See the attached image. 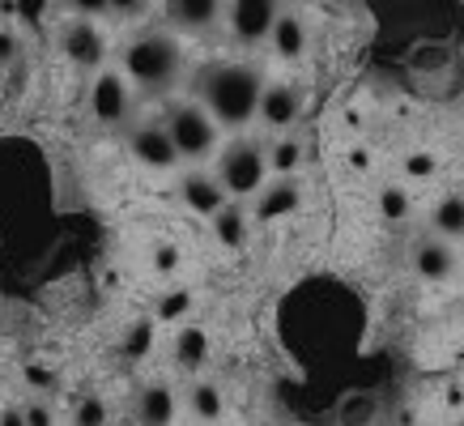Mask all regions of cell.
<instances>
[{
    "label": "cell",
    "instance_id": "6da1fadb",
    "mask_svg": "<svg viewBox=\"0 0 464 426\" xmlns=\"http://www.w3.org/2000/svg\"><path fill=\"white\" fill-rule=\"evenodd\" d=\"M205 94V111L226 128H243L247 120L260 115V99H265V77L252 64H218L205 73L200 82Z\"/></svg>",
    "mask_w": 464,
    "mask_h": 426
},
{
    "label": "cell",
    "instance_id": "7a4b0ae2",
    "mask_svg": "<svg viewBox=\"0 0 464 426\" xmlns=\"http://www.w3.org/2000/svg\"><path fill=\"white\" fill-rule=\"evenodd\" d=\"M179 64H183V52L170 34H141V39H132L124 47L128 82L150 90V94L170 90V82L179 77Z\"/></svg>",
    "mask_w": 464,
    "mask_h": 426
},
{
    "label": "cell",
    "instance_id": "3957f363",
    "mask_svg": "<svg viewBox=\"0 0 464 426\" xmlns=\"http://www.w3.org/2000/svg\"><path fill=\"white\" fill-rule=\"evenodd\" d=\"M265 175H268V158L256 141H235L222 150L218 179H222L230 197H260L265 192Z\"/></svg>",
    "mask_w": 464,
    "mask_h": 426
},
{
    "label": "cell",
    "instance_id": "277c9868",
    "mask_svg": "<svg viewBox=\"0 0 464 426\" xmlns=\"http://www.w3.org/2000/svg\"><path fill=\"white\" fill-rule=\"evenodd\" d=\"M167 132H170V141H175V150H179V158H192V162L209 158L213 145H218V120L205 107H197V102L175 107L167 115Z\"/></svg>",
    "mask_w": 464,
    "mask_h": 426
},
{
    "label": "cell",
    "instance_id": "5b68a950",
    "mask_svg": "<svg viewBox=\"0 0 464 426\" xmlns=\"http://www.w3.org/2000/svg\"><path fill=\"white\" fill-rule=\"evenodd\" d=\"M60 52H64V60L72 69H99L107 60V39H102V30L94 22L72 17L69 26L60 30Z\"/></svg>",
    "mask_w": 464,
    "mask_h": 426
},
{
    "label": "cell",
    "instance_id": "8992f818",
    "mask_svg": "<svg viewBox=\"0 0 464 426\" xmlns=\"http://www.w3.org/2000/svg\"><path fill=\"white\" fill-rule=\"evenodd\" d=\"M128 154L150 170H170L179 162V150L170 141L167 124H137L128 132Z\"/></svg>",
    "mask_w": 464,
    "mask_h": 426
},
{
    "label": "cell",
    "instance_id": "52a82bcc",
    "mask_svg": "<svg viewBox=\"0 0 464 426\" xmlns=\"http://www.w3.org/2000/svg\"><path fill=\"white\" fill-rule=\"evenodd\" d=\"M90 111H94L99 124H124L128 111H132L128 77H120V73H99L94 85H90Z\"/></svg>",
    "mask_w": 464,
    "mask_h": 426
},
{
    "label": "cell",
    "instance_id": "ba28073f",
    "mask_svg": "<svg viewBox=\"0 0 464 426\" xmlns=\"http://www.w3.org/2000/svg\"><path fill=\"white\" fill-rule=\"evenodd\" d=\"M277 0H230V30L239 43H265L277 26Z\"/></svg>",
    "mask_w": 464,
    "mask_h": 426
},
{
    "label": "cell",
    "instance_id": "9c48e42d",
    "mask_svg": "<svg viewBox=\"0 0 464 426\" xmlns=\"http://www.w3.org/2000/svg\"><path fill=\"white\" fill-rule=\"evenodd\" d=\"M303 115V90L295 82H273L265 85V99H260V120L268 128H290Z\"/></svg>",
    "mask_w": 464,
    "mask_h": 426
},
{
    "label": "cell",
    "instance_id": "30bf717a",
    "mask_svg": "<svg viewBox=\"0 0 464 426\" xmlns=\"http://www.w3.org/2000/svg\"><path fill=\"white\" fill-rule=\"evenodd\" d=\"M179 197L183 205L192 213H200V218H218V213L226 209V188L222 179H213V175H200V170H192L188 179L179 184Z\"/></svg>",
    "mask_w": 464,
    "mask_h": 426
},
{
    "label": "cell",
    "instance_id": "8fae6325",
    "mask_svg": "<svg viewBox=\"0 0 464 426\" xmlns=\"http://www.w3.org/2000/svg\"><path fill=\"white\" fill-rule=\"evenodd\" d=\"M137 422L141 426H170L175 422V392H170V383L154 380L137 392Z\"/></svg>",
    "mask_w": 464,
    "mask_h": 426
},
{
    "label": "cell",
    "instance_id": "7c38bea8",
    "mask_svg": "<svg viewBox=\"0 0 464 426\" xmlns=\"http://www.w3.org/2000/svg\"><path fill=\"white\" fill-rule=\"evenodd\" d=\"M413 269H418V277H426V282H443V277H451L456 256H451L448 239H422L418 243V247H413Z\"/></svg>",
    "mask_w": 464,
    "mask_h": 426
},
{
    "label": "cell",
    "instance_id": "4fadbf2b",
    "mask_svg": "<svg viewBox=\"0 0 464 426\" xmlns=\"http://www.w3.org/2000/svg\"><path fill=\"white\" fill-rule=\"evenodd\" d=\"M167 9H170V22L179 30L200 34V30H209L222 17V0H167Z\"/></svg>",
    "mask_w": 464,
    "mask_h": 426
},
{
    "label": "cell",
    "instance_id": "5bb4252c",
    "mask_svg": "<svg viewBox=\"0 0 464 426\" xmlns=\"http://www.w3.org/2000/svg\"><path fill=\"white\" fill-rule=\"evenodd\" d=\"M273 52L282 60H298L307 52V26H303V17L298 14H282L277 17V26H273Z\"/></svg>",
    "mask_w": 464,
    "mask_h": 426
},
{
    "label": "cell",
    "instance_id": "9a60e30c",
    "mask_svg": "<svg viewBox=\"0 0 464 426\" xmlns=\"http://www.w3.org/2000/svg\"><path fill=\"white\" fill-rule=\"evenodd\" d=\"M298 209V184L295 179H282V184H273L260 192V200H256V218L260 222H277V218H285V213Z\"/></svg>",
    "mask_w": 464,
    "mask_h": 426
},
{
    "label": "cell",
    "instance_id": "2e32d148",
    "mask_svg": "<svg viewBox=\"0 0 464 426\" xmlns=\"http://www.w3.org/2000/svg\"><path fill=\"white\" fill-rule=\"evenodd\" d=\"M430 227L439 239H464V197H443L430 213Z\"/></svg>",
    "mask_w": 464,
    "mask_h": 426
},
{
    "label": "cell",
    "instance_id": "e0dca14e",
    "mask_svg": "<svg viewBox=\"0 0 464 426\" xmlns=\"http://www.w3.org/2000/svg\"><path fill=\"white\" fill-rule=\"evenodd\" d=\"M188 401H192V413H197L200 422H218L226 410V401H222V388L218 383H192V392H188Z\"/></svg>",
    "mask_w": 464,
    "mask_h": 426
},
{
    "label": "cell",
    "instance_id": "ac0fdd59",
    "mask_svg": "<svg viewBox=\"0 0 464 426\" xmlns=\"http://www.w3.org/2000/svg\"><path fill=\"white\" fill-rule=\"evenodd\" d=\"M213 235H218V243H226V247H239V243L247 239V218H243L239 205H226V209L213 218Z\"/></svg>",
    "mask_w": 464,
    "mask_h": 426
},
{
    "label": "cell",
    "instance_id": "d6986e66",
    "mask_svg": "<svg viewBox=\"0 0 464 426\" xmlns=\"http://www.w3.org/2000/svg\"><path fill=\"white\" fill-rule=\"evenodd\" d=\"M205 350H209V341L200 328H183L179 337H175V358H179V367H200L205 363Z\"/></svg>",
    "mask_w": 464,
    "mask_h": 426
},
{
    "label": "cell",
    "instance_id": "ffe728a7",
    "mask_svg": "<svg viewBox=\"0 0 464 426\" xmlns=\"http://www.w3.org/2000/svg\"><path fill=\"white\" fill-rule=\"evenodd\" d=\"M150 345H154V324H150V320H137L124 337V354L128 358H145L150 354Z\"/></svg>",
    "mask_w": 464,
    "mask_h": 426
},
{
    "label": "cell",
    "instance_id": "44dd1931",
    "mask_svg": "<svg viewBox=\"0 0 464 426\" xmlns=\"http://www.w3.org/2000/svg\"><path fill=\"white\" fill-rule=\"evenodd\" d=\"M72 426H107V405H102V397H82L77 401Z\"/></svg>",
    "mask_w": 464,
    "mask_h": 426
},
{
    "label": "cell",
    "instance_id": "7402d4cb",
    "mask_svg": "<svg viewBox=\"0 0 464 426\" xmlns=\"http://www.w3.org/2000/svg\"><path fill=\"white\" fill-rule=\"evenodd\" d=\"M298 158H303V145H298V141H277V145H273V158H268V167L282 170V175H290V170L298 167Z\"/></svg>",
    "mask_w": 464,
    "mask_h": 426
},
{
    "label": "cell",
    "instance_id": "603a6c76",
    "mask_svg": "<svg viewBox=\"0 0 464 426\" xmlns=\"http://www.w3.org/2000/svg\"><path fill=\"white\" fill-rule=\"evenodd\" d=\"M380 213L388 218V222H401L409 213V197L401 192V188H383L380 192Z\"/></svg>",
    "mask_w": 464,
    "mask_h": 426
},
{
    "label": "cell",
    "instance_id": "cb8c5ba5",
    "mask_svg": "<svg viewBox=\"0 0 464 426\" xmlns=\"http://www.w3.org/2000/svg\"><path fill=\"white\" fill-rule=\"evenodd\" d=\"M188 307H192V295H188V290H175V295L162 298L158 315H162V320H179V315H188Z\"/></svg>",
    "mask_w": 464,
    "mask_h": 426
},
{
    "label": "cell",
    "instance_id": "d4e9b609",
    "mask_svg": "<svg viewBox=\"0 0 464 426\" xmlns=\"http://www.w3.org/2000/svg\"><path fill=\"white\" fill-rule=\"evenodd\" d=\"M69 9H72L77 17H85V22H90V17L111 14V0H69Z\"/></svg>",
    "mask_w": 464,
    "mask_h": 426
},
{
    "label": "cell",
    "instance_id": "484cf974",
    "mask_svg": "<svg viewBox=\"0 0 464 426\" xmlns=\"http://www.w3.org/2000/svg\"><path fill=\"white\" fill-rule=\"evenodd\" d=\"M22 413H26V426H56V413H52V405H43V401H30Z\"/></svg>",
    "mask_w": 464,
    "mask_h": 426
},
{
    "label": "cell",
    "instance_id": "4316f807",
    "mask_svg": "<svg viewBox=\"0 0 464 426\" xmlns=\"http://www.w3.org/2000/svg\"><path fill=\"white\" fill-rule=\"evenodd\" d=\"M17 56V34L9 26H0V69H9Z\"/></svg>",
    "mask_w": 464,
    "mask_h": 426
},
{
    "label": "cell",
    "instance_id": "83f0119b",
    "mask_svg": "<svg viewBox=\"0 0 464 426\" xmlns=\"http://www.w3.org/2000/svg\"><path fill=\"white\" fill-rule=\"evenodd\" d=\"M26 380H30V388H56V375L47 367H39V363H30L26 367Z\"/></svg>",
    "mask_w": 464,
    "mask_h": 426
},
{
    "label": "cell",
    "instance_id": "f1b7e54d",
    "mask_svg": "<svg viewBox=\"0 0 464 426\" xmlns=\"http://www.w3.org/2000/svg\"><path fill=\"white\" fill-rule=\"evenodd\" d=\"M405 167H409V175H435V158H430V154H413Z\"/></svg>",
    "mask_w": 464,
    "mask_h": 426
},
{
    "label": "cell",
    "instance_id": "f546056e",
    "mask_svg": "<svg viewBox=\"0 0 464 426\" xmlns=\"http://www.w3.org/2000/svg\"><path fill=\"white\" fill-rule=\"evenodd\" d=\"M175 256H179V252H175L170 243H158V269L170 273V269H175Z\"/></svg>",
    "mask_w": 464,
    "mask_h": 426
},
{
    "label": "cell",
    "instance_id": "4dcf8cb0",
    "mask_svg": "<svg viewBox=\"0 0 464 426\" xmlns=\"http://www.w3.org/2000/svg\"><path fill=\"white\" fill-rule=\"evenodd\" d=\"M145 9V0H111V14H137Z\"/></svg>",
    "mask_w": 464,
    "mask_h": 426
},
{
    "label": "cell",
    "instance_id": "1f68e13d",
    "mask_svg": "<svg viewBox=\"0 0 464 426\" xmlns=\"http://www.w3.org/2000/svg\"><path fill=\"white\" fill-rule=\"evenodd\" d=\"M0 426H26V413H22V410H5V413H0Z\"/></svg>",
    "mask_w": 464,
    "mask_h": 426
}]
</instances>
